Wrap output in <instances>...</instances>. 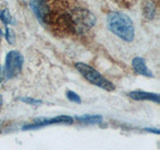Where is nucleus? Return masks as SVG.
Listing matches in <instances>:
<instances>
[{
    "label": "nucleus",
    "instance_id": "11",
    "mask_svg": "<svg viewBox=\"0 0 160 150\" xmlns=\"http://www.w3.org/2000/svg\"><path fill=\"white\" fill-rule=\"evenodd\" d=\"M0 20H1L5 25H9V24L14 23L13 18L7 8H4L0 11Z\"/></svg>",
    "mask_w": 160,
    "mask_h": 150
},
{
    "label": "nucleus",
    "instance_id": "10",
    "mask_svg": "<svg viewBox=\"0 0 160 150\" xmlns=\"http://www.w3.org/2000/svg\"><path fill=\"white\" fill-rule=\"evenodd\" d=\"M144 15L148 19H153L156 14V7L153 2H146L144 4V9H143Z\"/></svg>",
    "mask_w": 160,
    "mask_h": 150
},
{
    "label": "nucleus",
    "instance_id": "1",
    "mask_svg": "<svg viewBox=\"0 0 160 150\" xmlns=\"http://www.w3.org/2000/svg\"><path fill=\"white\" fill-rule=\"evenodd\" d=\"M107 28L113 34L126 42L134 39L135 29L131 18L122 12L112 11L107 15Z\"/></svg>",
    "mask_w": 160,
    "mask_h": 150
},
{
    "label": "nucleus",
    "instance_id": "16",
    "mask_svg": "<svg viewBox=\"0 0 160 150\" xmlns=\"http://www.w3.org/2000/svg\"><path fill=\"white\" fill-rule=\"evenodd\" d=\"M2 104H3V98H2L1 95H0V109H1V107H2Z\"/></svg>",
    "mask_w": 160,
    "mask_h": 150
},
{
    "label": "nucleus",
    "instance_id": "14",
    "mask_svg": "<svg viewBox=\"0 0 160 150\" xmlns=\"http://www.w3.org/2000/svg\"><path fill=\"white\" fill-rule=\"evenodd\" d=\"M5 38H6L7 42H9V44H13L14 41V34L13 31L10 28H6V33H5Z\"/></svg>",
    "mask_w": 160,
    "mask_h": 150
},
{
    "label": "nucleus",
    "instance_id": "13",
    "mask_svg": "<svg viewBox=\"0 0 160 150\" xmlns=\"http://www.w3.org/2000/svg\"><path fill=\"white\" fill-rule=\"evenodd\" d=\"M18 99L21 102H24V103L29 104V105H40V104L43 103L42 100L35 99V98H32V97H19Z\"/></svg>",
    "mask_w": 160,
    "mask_h": 150
},
{
    "label": "nucleus",
    "instance_id": "7",
    "mask_svg": "<svg viewBox=\"0 0 160 150\" xmlns=\"http://www.w3.org/2000/svg\"><path fill=\"white\" fill-rule=\"evenodd\" d=\"M129 97L133 100H137V101H152L159 104L160 102V97L159 94L157 93H152V92H146V91H141V90H134V91L129 92Z\"/></svg>",
    "mask_w": 160,
    "mask_h": 150
},
{
    "label": "nucleus",
    "instance_id": "5",
    "mask_svg": "<svg viewBox=\"0 0 160 150\" xmlns=\"http://www.w3.org/2000/svg\"><path fill=\"white\" fill-rule=\"evenodd\" d=\"M73 121H74V119L71 116H68V115H59V116L53 117V118H39V119L33 120L32 123L24 125L22 127V130L37 129V128L47 126V125H52V124H71L73 123Z\"/></svg>",
    "mask_w": 160,
    "mask_h": 150
},
{
    "label": "nucleus",
    "instance_id": "6",
    "mask_svg": "<svg viewBox=\"0 0 160 150\" xmlns=\"http://www.w3.org/2000/svg\"><path fill=\"white\" fill-rule=\"evenodd\" d=\"M30 7L34 12L39 23H41L43 26H46L50 22L51 14H50L49 5L46 1H30Z\"/></svg>",
    "mask_w": 160,
    "mask_h": 150
},
{
    "label": "nucleus",
    "instance_id": "9",
    "mask_svg": "<svg viewBox=\"0 0 160 150\" xmlns=\"http://www.w3.org/2000/svg\"><path fill=\"white\" fill-rule=\"evenodd\" d=\"M75 119L78 120L79 122L85 124H99L102 122V116L98 114H94V115L85 114V115H81V116H76Z\"/></svg>",
    "mask_w": 160,
    "mask_h": 150
},
{
    "label": "nucleus",
    "instance_id": "2",
    "mask_svg": "<svg viewBox=\"0 0 160 150\" xmlns=\"http://www.w3.org/2000/svg\"><path fill=\"white\" fill-rule=\"evenodd\" d=\"M66 23L75 33L84 34L94 26L96 17L85 8H74L66 16Z\"/></svg>",
    "mask_w": 160,
    "mask_h": 150
},
{
    "label": "nucleus",
    "instance_id": "4",
    "mask_svg": "<svg viewBox=\"0 0 160 150\" xmlns=\"http://www.w3.org/2000/svg\"><path fill=\"white\" fill-rule=\"evenodd\" d=\"M24 63L22 54L17 50L9 51L5 58V64L3 69V77L5 80L12 79L21 73Z\"/></svg>",
    "mask_w": 160,
    "mask_h": 150
},
{
    "label": "nucleus",
    "instance_id": "15",
    "mask_svg": "<svg viewBox=\"0 0 160 150\" xmlns=\"http://www.w3.org/2000/svg\"><path fill=\"white\" fill-rule=\"evenodd\" d=\"M145 130L146 131H150V132H154V133H156V134H159V130L158 129H151V128H145Z\"/></svg>",
    "mask_w": 160,
    "mask_h": 150
},
{
    "label": "nucleus",
    "instance_id": "17",
    "mask_svg": "<svg viewBox=\"0 0 160 150\" xmlns=\"http://www.w3.org/2000/svg\"><path fill=\"white\" fill-rule=\"evenodd\" d=\"M1 70H2V67H1V65H0V83H1V76H2V72H1Z\"/></svg>",
    "mask_w": 160,
    "mask_h": 150
},
{
    "label": "nucleus",
    "instance_id": "8",
    "mask_svg": "<svg viewBox=\"0 0 160 150\" xmlns=\"http://www.w3.org/2000/svg\"><path fill=\"white\" fill-rule=\"evenodd\" d=\"M132 67L134 71L140 75L146 77H153L152 72L148 69L146 65V60L142 57H134L132 60Z\"/></svg>",
    "mask_w": 160,
    "mask_h": 150
},
{
    "label": "nucleus",
    "instance_id": "3",
    "mask_svg": "<svg viewBox=\"0 0 160 150\" xmlns=\"http://www.w3.org/2000/svg\"><path fill=\"white\" fill-rule=\"evenodd\" d=\"M75 68L87 81L95 86L106 90V91H113L115 89V85L111 81H109L99 71L90 65L83 62H77L75 64Z\"/></svg>",
    "mask_w": 160,
    "mask_h": 150
},
{
    "label": "nucleus",
    "instance_id": "12",
    "mask_svg": "<svg viewBox=\"0 0 160 150\" xmlns=\"http://www.w3.org/2000/svg\"><path fill=\"white\" fill-rule=\"evenodd\" d=\"M66 97L69 101H71L73 103H77V104L81 103V98H80L79 95L77 93H75L74 91H71V90H68L66 92Z\"/></svg>",
    "mask_w": 160,
    "mask_h": 150
}]
</instances>
